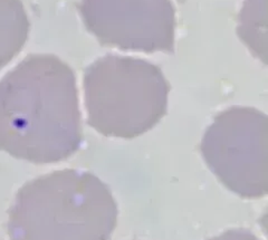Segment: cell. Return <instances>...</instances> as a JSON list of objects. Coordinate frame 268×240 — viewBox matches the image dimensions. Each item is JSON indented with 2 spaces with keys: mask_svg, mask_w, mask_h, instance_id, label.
<instances>
[{
  "mask_svg": "<svg viewBox=\"0 0 268 240\" xmlns=\"http://www.w3.org/2000/svg\"><path fill=\"white\" fill-rule=\"evenodd\" d=\"M79 142L73 77L26 69L0 83V149L35 163L63 160Z\"/></svg>",
  "mask_w": 268,
  "mask_h": 240,
  "instance_id": "1",
  "label": "cell"
},
{
  "mask_svg": "<svg viewBox=\"0 0 268 240\" xmlns=\"http://www.w3.org/2000/svg\"><path fill=\"white\" fill-rule=\"evenodd\" d=\"M117 204L94 174L62 170L27 182L9 209L12 240H105Z\"/></svg>",
  "mask_w": 268,
  "mask_h": 240,
  "instance_id": "2",
  "label": "cell"
},
{
  "mask_svg": "<svg viewBox=\"0 0 268 240\" xmlns=\"http://www.w3.org/2000/svg\"><path fill=\"white\" fill-rule=\"evenodd\" d=\"M168 92L164 77L153 66L98 69L86 79L90 123L106 135L136 136L164 115Z\"/></svg>",
  "mask_w": 268,
  "mask_h": 240,
  "instance_id": "4",
  "label": "cell"
},
{
  "mask_svg": "<svg viewBox=\"0 0 268 240\" xmlns=\"http://www.w3.org/2000/svg\"><path fill=\"white\" fill-rule=\"evenodd\" d=\"M208 169L246 200L268 193V117L251 106H231L213 117L200 144Z\"/></svg>",
  "mask_w": 268,
  "mask_h": 240,
  "instance_id": "3",
  "label": "cell"
},
{
  "mask_svg": "<svg viewBox=\"0 0 268 240\" xmlns=\"http://www.w3.org/2000/svg\"><path fill=\"white\" fill-rule=\"evenodd\" d=\"M212 240H258L254 235L250 232L241 229H234V230H229L224 234L213 238Z\"/></svg>",
  "mask_w": 268,
  "mask_h": 240,
  "instance_id": "5",
  "label": "cell"
}]
</instances>
